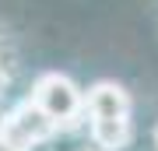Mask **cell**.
<instances>
[{"instance_id":"obj_3","label":"cell","mask_w":158,"mask_h":151,"mask_svg":"<svg viewBox=\"0 0 158 151\" xmlns=\"http://www.w3.org/2000/svg\"><path fill=\"white\" fill-rule=\"evenodd\" d=\"M85 99H88V116H91V120L130 116V109H134L130 91L123 88V84H116V81H95V84L85 91ZM91 120H88V123H91Z\"/></svg>"},{"instance_id":"obj_7","label":"cell","mask_w":158,"mask_h":151,"mask_svg":"<svg viewBox=\"0 0 158 151\" xmlns=\"http://www.w3.org/2000/svg\"><path fill=\"white\" fill-rule=\"evenodd\" d=\"M151 137H155V148H158V123H155V134H151Z\"/></svg>"},{"instance_id":"obj_1","label":"cell","mask_w":158,"mask_h":151,"mask_svg":"<svg viewBox=\"0 0 158 151\" xmlns=\"http://www.w3.org/2000/svg\"><path fill=\"white\" fill-rule=\"evenodd\" d=\"M32 99L39 102L53 120H56L60 134L81 130L85 120H91V116H88V99H85V91H81L67 74H60V70L39 74L35 84H32Z\"/></svg>"},{"instance_id":"obj_4","label":"cell","mask_w":158,"mask_h":151,"mask_svg":"<svg viewBox=\"0 0 158 151\" xmlns=\"http://www.w3.org/2000/svg\"><path fill=\"white\" fill-rule=\"evenodd\" d=\"M91 144L98 151H123L134 141V123L130 116H116V120H91L88 123Z\"/></svg>"},{"instance_id":"obj_6","label":"cell","mask_w":158,"mask_h":151,"mask_svg":"<svg viewBox=\"0 0 158 151\" xmlns=\"http://www.w3.org/2000/svg\"><path fill=\"white\" fill-rule=\"evenodd\" d=\"M7 81H11V74L4 70V63H0V99H4V88H7Z\"/></svg>"},{"instance_id":"obj_5","label":"cell","mask_w":158,"mask_h":151,"mask_svg":"<svg viewBox=\"0 0 158 151\" xmlns=\"http://www.w3.org/2000/svg\"><path fill=\"white\" fill-rule=\"evenodd\" d=\"M0 151H21V148H18V144H14V141H11V137H7V134H4V130H0Z\"/></svg>"},{"instance_id":"obj_8","label":"cell","mask_w":158,"mask_h":151,"mask_svg":"<svg viewBox=\"0 0 158 151\" xmlns=\"http://www.w3.org/2000/svg\"><path fill=\"white\" fill-rule=\"evenodd\" d=\"M95 151H98V148H95Z\"/></svg>"},{"instance_id":"obj_2","label":"cell","mask_w":158,"mask_h":151,"mask_svg":"<svg viewBox=\"0 0 158 151\" xmlns=\"http://www.w3.org/2000/svg\"><path fill=\"white\" fill-rule=\"evenodd\" d=\"M0 130H4V134L11 137L21 151H32V148H39V144H46V141H53V137L60 134L56 120H53L32 95L7 109V116H4V123H0Z\"/></svg>"}]
</instances>
